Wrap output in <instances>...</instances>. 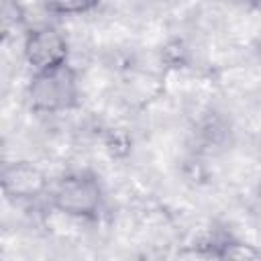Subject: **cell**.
Here are the masks:
<instances>
[{"mask_svg":"<svg viewBox=\"0 0 261 261\" xmlns=\"http://www.w3.org/2000/svg\"><path fill=\"white\" fill-rule=\"evenodd\" d=\"M2 190L10 200H37L49 188L47 173L33 161H10L2 167Z\"/></svg>","mask_w":261,"mask_h":261,"instance_id":"4","label":"cell"},{"mask_svg":"<svg viewBox=\"0 0 261 261\" xmlns=\"http://www.w3.org/2000/svg\"><path fill=\"white\" fill-rule=\"evenodd\" d=\"M22 55L33 73H43L67 65L69 47L65 37L55 27L41 24L24 35Z\"/></svg>","mask_w":261,"mask_h":261,"instance_id":"3","label":"cell"},{"mask_svg":"<svg viewBox=\"0 0 261 261\" xmlns=\"http://www.w3.org/2000/svg\"><path fill=\"white\" fill-rule=\"evenodd\" d=\"M27 96L35 112L55 114V112L69 110L77 104L75 71L69 65H63L51 71L33 73Z\"/></svg>","mask_w":261,"mask_h":261,"instance_id":"2","label":"cell"},{"mask_svg":"<svg viewBox=\"0 0 261 261\" xmlns=\"http://www.w3.org/2000/svg\"><path fill=\"white\" fill-rule=\"evenodd\" d=\"M49 202L55 210L71 218L92 220L100 214L104 194L100 181L90 173H69L49 190Z\"/></svg>","mask_w":261,"mask_h":261,"instance_id":"1","label":"cell"},{"mask_svg":"<svg viewBox=\"0 0 261 261\" xmlns=\"http://www.w3.org/2000/svg\"><path fill=\"white\" fill-rule=\"evenodd\" d=\"M96 8V2H90V0H61V2H47L45 4V10L47 12H53V14H59V16H69V14H84L88 10Z\"/></svg>","mask_w":261,"mask_h":261,"instance_id":"6","label":"cell"},{"mask_svg":"<svg viewBox=\"0 0 261 261\" xmlns=\"http://www.w3.org/2000/svg\"><path fill=\"white\" fill-rule=\"evenodd\" d=\"M218 261H261V251L249 243L226 241L216 251Z\"/></svg>","mask_w":261,"mask_h":261,"instance_id":"5","label":"cell"},{"mask_svg":"<svg viewBox=\"0 0 261 261\" xmlns=\"http://www.w3.org/2000/svg\"><path fill=\"white\" fill-rule=\"evenodd\" d=\"M257 49H259V53H261V35H259V39H257Z\"/></svg>","mask_w":261,"mask_h":261,"instance_id":"7","label":"cell"}]
</instances>
